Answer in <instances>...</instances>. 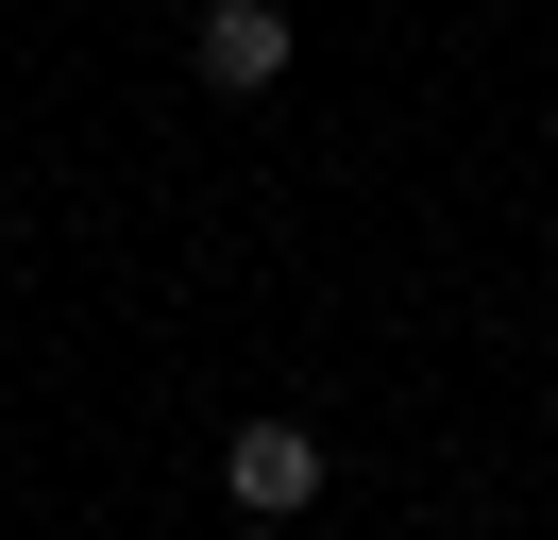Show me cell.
I'll return each instance as SVG.
<instances>
[{"instance_id":"1","label":"cell","mask_w":558,"mask_h":540,"mask_svg":"<svg viewBox=\"0 0 558 540\" xmlns=\"http://www.w3.org/2000/svg\"><path fill=\"white\" fill-rule=\"evenodd\" d=\"M220 506L238 524H305L322 506V422H238L220 439Z\"/></svg>"},{"instance_id":"2","label":"cell","mask_w":558,"mask_h":540,"mask_svg":"<svg viewBox=\"0 0 558 540\" xmlns=\"http://www.w3.org/2000/svg\"><path fill=\"white\" fill-rule=\"evenodd\" d=\"M186 68H204L220 101L288 85V0H204V34H186Z\"/></svg>"}]
</instances>
